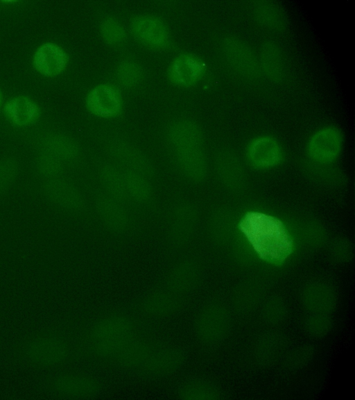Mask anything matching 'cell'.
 <instances>
[{
    "instance_id": "obj_1",
    "label": "cell",
    "mask_w": 355,
    "mask_h": 400,
    "mask_svg": "<svg viewBox=\"0 0 355 400\" xmlns=\"http://www.w3.org/2000/svg\"><path fill=\"white\" fill-rule=\"evenodd\" d=\"M240 227L263 258L277 260L289 253L291 241L283 224L277 219L250 212L244 217Z\"/></svg>"
},
{
    "instance_id": "obj_2",
    "label": "cell",
    "mask_w": 355,
    "mask_h": 400,
    "mask_svg": "<svg viewBox=\"0 0 355 400\" xmlns=\"http://www.w3.org/2000/svg\"><path fill=\"white\" fill-rule=\"evenodd\" d=\"M132 320L121 314H112L99 319L89 333V342L98 356L114 360L136 338Z\"/></svg>"
},
{
    "instance_id": "obj_3",
    "label": "cell",
    "mask_w": 355,
    "mask_h": 400,
    "mask_svg": "<svg viewBox=\"0 0 355 400\" xmlns=\"http://www.w3.org/2000/svg\"><path fill=\"white\" fill-rule=\"evenodd\" d=\"M184 360L185 354L180 347L153 343L134 372L144 378H165L178 372Z\"/></svg>"
},
{
    "instance_id": "obj_4",
    "label": "cell",
    "mask_w": 355,
    "mask_h": 400,
    "mask_svg": "<svg viewBox=\"0 0 355 400\" xmlns=\"http://www.w3.org/2000/svg\"><path fill=\"white\" fill-rule=\"evenodd\" d=\"M70 351L64 340L50 335L31 339L21 349L22 358L40 367H56L64 363L68 360Z\"/></svg>"
},
{
    "instance_id": "obj_5",
    "label": "cell",
    "mask_w": 355,
    "mask_h": 400,
    "mask_svg": "<svg viewBox=\"0 0 355 400\" xmlns=\"http://www.w3.org/2000/svg\"><path fill=\"white\" fill-rule=\"evenodd\" d=\"M221 51L231 69L248 81H256L261 75L259 58L244 40L234 36H225L222 40Z\"/></svg>"
},
{
    "instance_id": "obj_6",
    "label": "cell",
    "mask_w": 355,
    "mask_h": 400,
    "mask_svg": "<svg viewBox=\"0 0 355 400\" xmlns=\"http://www.w3.org/2000/svg\"><path fill=\"white\" fill-rule=\"evenodd\" d=\"M51 392L61 398L90 399L103 393V385L96 378L85 374L67 373L50 381Z\"/></svg>"
},
{
    "instance_id": "obj_7",
    "label": "cell",
    "mask_w": 355,
    "mask_h": 400,
    "mask_svg": "<svg viewBox=\"0 0 355 400\" xmlns=\"http://www.w3.org/2000/svg\"><path fill=\"white\" fill-rule=\"evenodd\" d=\"M184 301V299L159 285L141 299L138 310L146 317L164 319L180 311Z\"/></svg>"
},
{
    "instance_id": "obj_8",
    "label": "cell",
    "mask_w": 355,
    "mask_h": 400,
    "mask_svg": "<svg viewBox=\"0 0 355 400\" xmlns=\"http://www.w3.org/2000/svg\"><path fill=\"white\" fill-rule=\"evenodd\" d=\"M132 35L145 47L154 49H164L169 44V31L160 19L150 15L136 17L130 24Z\"/></svg>"
},
{
    "instance_id": "obj_9",
    "label": "cell",
    "mask_w": 355,
    "mask_h": 400,
    "mask_svg": "<svg viewBox=\"0 0 355 400\" xmlns=\"http://www.w3.org/2000/svg\"><path fill=\"white\" fill-rule=\"evenodd\" d=\"M94 208L98 219L110 231L120 234L130 228L131 217L123 201L102 192L95 198Z\"/></svg>"
},
{
    "instance_id": "obj_10",
    "label": "cell",
    "mask_w": 355,
    "mask_h": 400,
    "mask_svg": "<svg viewBox=\"0 0 355 400\" xmlns=\"http://www.w3.org/2000/svg\"><path fill=\"white\" fill-rule=\"evenodd\" d=\"M44 190L47 198L64 210L80 213L85 209L84 195L76 185L67 180L59 176L47 179Z\"/></svg>"
},
{
    "instance_id": "obj_11",
    "label": "cell",
    "mask_w": 355,
    "mask_h": 400,
    "mask_svg": "<svg viewBox=\"0 0 355 400\" xmlns=\"http://www.w3.org/2000/svg\"><path fill=\"white\" fill-rule=\"evenodd\" d=\"M205 71V63L200 57L191 53H184L177 56L171 63L168 76L175 85L190 87L200 81Z\"/></svg>"
},
{
    "instance_id": "obj_12",
    "label": "cell",
    "mask_w": 355,
    "mask_h": 400,
    "mask_svg": "<svg viewBox=\"0 0 355 400\" xmlns=\"http://www.w3.org/2000/svg\"><path fill=\"white\" fill-rule=\"evenodd\" d=\"M343 138L339 129L334 126L324 127L313 134L308 144L311 156L320 161L327 162L340 153Z\"/></svg>"
},
{
    "instance_id": "obj_13",
    "label": "cell",
    "mask_w": 355,
    "mask_h": 400,
    "mask_svg": "<svg viewBox=\"0 0 355 400\" xmlns=\"http://www.w3.org/2000/svg\"><path fill=\"white\" fill-rule=\"evenodd\" d=\"M87 105L90 112L97 116L112 117L121 110V94L114 86L101 84L90 91Z\"/></svg>"
},
{
    "instance_id": "obj_14",
    "label": "cell",
    "mask_w": 355,
    "mask_h": 400,
    "mask_svg": "<svg viewBox=\"0 0 355 400\" xmlns=\"http://www.w3.org/2000/svg\"><path fill=\"white\" fill-rule=\"evenodd\" d=\"M252 12L255 20L270 31L281 32L289 24V17L286 8L279 2L270 0L254 1Z\"/></svg>"
},
{
    "instance_id": "obj_15",
    "label": "cell",
    "mask_w": 355,
    "mask_h": 400,
    "mask_svg": "<svg viewBox=\"0 0 355 400\" xmlns=\"http://www.w3.org/2000/svg\"><path fill=\"white\" fill-rule=\"evenodd\" d=\"M259 58L261 73L270 81L279 83L286 76V66L280 46L274 41L265 42L260 48Z\"/></svg>"
},
{
    "instance_id": "obj_16",
    "label": "cell",
    "mask_w": 355,
    "mask_h": 400,
    "mask_svg": "<svg viewBox=\"0 0 355 400\" xmlns=\"http://www.w3.org/2000/svg\"><path fill=\"white\" fill-rule=\"evenodd\" d=\"M194 222L192 206L181 201L171 210L168 223V233L171 241L175 244H183L189 238Z\"/></svg>"
},
{
    "instance_id": "obj_17",
    "label": "cell",
    "mask_w": 355,
    "mask_h": 400,
    "mask_svg": "<svg viewBox=\"0 0 355 400\" xmlns=\"http://www.w3.org/2000/svg\"><path fill=\"white\" fill-rule=\"evenodd\" d=\"M110 150L124 170L139 172L148 177L154 174L151 161L135 147L124 142H116L111 145Z\"/></svg>"
},
{
    "instance_id": "obj_18",
    "label": "cell",
    "mask_w": 355,
    "mask_h": 400,
    "mask_svg": "<svg viewBox=\"0 0 355 400\" xmlns=\"http://www.w3.org/2000/svg\"><path fill=\"white\" fill-rule=\"evenodd\" d=\"M174 161L180 174L191 181L202 178L205 160L201 147L174 149Z\"/></svg>"
},
{
    "instance_id": "obj_19",
    "label": "cell",
    "mask_w": 355,
    "mask_h": 400,
    "mask_svg": "<svg viewBox=\"0 0 355 400\" xmlns=\"http://www.w3.org/2000/svg\"><path fill=\"white\" fill-rule=\"evenodd\" d=\"M67 56L59 46L46 43L40 46L36 51L33 63L37 70L47 76L60 74L66 67Z\"/></svg>"
},
{
    "instance_id": "obj_20",
    "label": "cell",
    "mask_w": 355,
    "mask_h": 400,
    "mask_svg": "<svg viewBox=\"0 0 355 400\" xmlns=\"http://www.w3.org/2000/svg\"><path fill=\"white\" fill-rule=\"evenodd\" d=\"M166 139L173 149L201 147L202 135L196 123L181 119L173 122L166 130Z\"/></svg>"
},
{
    "instance_id": "obj_21",
    "label": "cell",
    "mask_w": 355,
    "mask_h": 400,
    "mask_svg": "<svg viewBox=\"0 0 355 400\" xmlns=\"http://www.w3.org/2000/svg\"><path fill=\"white\" fill-rule=\"evenodd\" d=\"M161 283V286L185 299L193 283V269L190 261L183 258L178 261Z\"/></svg>"
},
{
    "instance_id": "obj_22",
    "label": "cell",
    "mask_w": 355,
    "mask_h": 400,
    "mask_svg": "<svg viewBox=\"0 0 355 400\" xmlns=\"http://www.w3.org/2000/svg\"><path fill=\"white\" fill-rule=\"evenodd\" d=\"M4 112L8 119L17 126H27L40 115L37 105L26 96H19L7 102Z\"/></svg>"
},
{
    "instance_id": "obj_23",
    "label": "cell",
    "mask_w": 355,
    "mask_h": 400,
    "mask_svg": "<svg viewBox=\"0 0 355 400\" xmlns=\"http://www.w3.org/2000/svg\"><path fill=\"white\" fill-rule=\"evenodd\" d=\"M97 176L103 192L119 200H126L123 169L114 163H102L97 168Z\"/></svg>"
},
{
    "instance_id": "obj_24",
    "label": "cell",
    "mask_w": 355,
    "mask_h": 400,
    "mask_svg": "<svg viewBox=\"0 0 355 400\" xmlns=\"http://www.w3.org/2000/svg\"><path fill=\"white\" fill-rule=\"evenodd\" d=\"M123 173L126 199L139 205L148 204L153 197L150 177L130 170L123 169Z\"/></svg>"
},
{
    "instance_id": "obj_25",
    "label": "cell",
    "mask_w": 355,
    "mask_h": 400,
    "mask_svg": "<svg viewBox=\"0 0 355 400\" xmlns=\"http://www.w3.org/2000/svg\"><path fill=\"white\" fill-rule=\"evenodd\" d=\"M248 155L252 162L259 166H269L278 162L281 149L272 138L261 136L254 139L249 145Z\"/></svg>"
},
{
    "instance_id": "obj_26",
    "label": "cell",
    "mask_w": 355,
    "mask_h": 400,
    "mask_svg": "<svg viewBox=\"0 0 355 400\" xmlns=\"http://www.w3.org/2000/svg\"><path fill=\"white\" fill-rule=\"evenodd\" d=\"M48 142L49 153L59 160L72 161L80 155V150L76 143L64 135H54Z\"/></svg>"
},
{
    "instance_id": "obj_27",
    "label": "cell",
    "mask_w": 355,
    "mask_h": 400,
    "mask_svg": "<svg viewBox=\"0 0 355 400\" xmlns=\"http://www.w3.org/2000/svg\"><path fill=\"white\" fill-rule=\"evenodd\" d=\"M118 81L124 87L131 88L137 85L142 78V69L138 63L130 60L122 61L117 67Z\"/></svg>"
},
{
    "instance_id": "obj_28",
    "label": "cell",
    "mask_w": 355,
    "mask_h": 400,
    "mask_svg": "<svg viewBox=\"0 0 355 400\" xmlns=\"http://www.w3.org/2000/svg\"><path fill=\"white\" fill-rule=\"evenodd\" d=\"M101 33L105 42L112 47L122 45L126 39L123 26L113 18H107L102 22Z\"/></svg>"
},
{
    "instance_id": "obj_29",
    "label": "cell",
    "mask_w": 355,
    "mask_h": 400,
    "mask_svg": "<svg viewBox=\"0 0 355 400\" xmlns=\"http://www.w3.org/2000/svg\"><path fill=\"white\" fill-rule=\"evenodd\" d=\"M19 173V165L12 158L0 160V195L3 194L15 181Z\"/></svg>"
},
{
    "instance_id": "obj_30",
    "label": "cell",
    "mask_w": 355,
    "mask_h": 400,
    "mask_svg": "<svg viewBox=\"0 0 355 400\" xmlns=\"http://www.w3.org/2000/svg\"><path fill=\"white\" fill-rule=\"evenodd\" d=\"M40 174L47 179L58 177L62 172L60 160L51 154L47 155V158H42L37 165Z\"/></svg>"
},
{
    "instance_id": "obj_31",
    "label": "cell",
    "mask_w": 355,
    "mask_h": 400,
    "mask_svg": "<svg viewBox=\"0 0 355 400\" xmlns=\"http://www.w3.org/2000/svg\"><path fill=\"white\" fill-rule=\"evenodd\" d=\"M2 101H3V94L1 93V91L0 90V106L2 103Z\"/></svg>"
}]
</instances>
